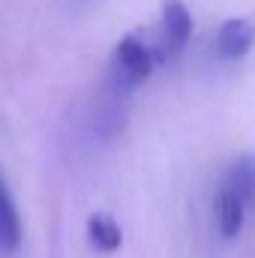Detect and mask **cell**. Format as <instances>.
I'll list each match as a JSON object with an SVG mask.
<instances>
[{"label":"cell","mask_w":255,"mask_h":258,"mask_svg":"<svg viewBox=\"0 0 255 258\" xmlns=\"http://www.w3.org/2000/svg\"><path fill=\"white\" fill-rule=\"evenodd\" d=\"M153 66H156L153 48L141 36L126 33L111 51V84H114V90L129 93V90L141 87L150 78Z\"/></svg>","instance_id":"cell-1"},{"label":"cell","mask_w":255,"mask_h":258,"mask_svg":"<svg viewBox=\"0 0 255 258\" xmlns=\"http://www.w3.org/2000/svg\"><path fill=\"white\" fill-rule=\"evenodd\" d=\"M21 234H24L21 213H18L15 198L0 174V252H15L21 246Z\"/></svg>","instance_id":"cell-5"},{"label":"cell","mask_w":255,"mask_h":258,"mask_svg":"<svg viewBox=\"0 0 255 258\" xmlns=\"http://www.w3.org/2000/svg\"><path fill=\"white\" fill-rule=\"evenodd\" d=\"M213 213H216V228L225 240L237 237L246 225V216H249V204L234 192L231 186H219V192L213 198Z\"/></svg>","instance_id":"cell-4"},{"label":"cell","mask_w":255,"mask_h":258,"mask_svg":"<svg viewBox=\"0 0 255 258\" xmlns=\"http://www.w3.org/2000/svg\"><path fill=\"white\" fill-rule=\"evenodd\" d=\"M255 45V21L252 18H228L216 30V54L222 60H240Z\"/></svg>","instance_id":"cell-3"},{"label":"cell","mask_w":255,"mask_h":258,"mask_svg":"<svg viewBox=\"0 0 255 258\" xmlns=\"http://www.w3.org/2000/svg\"><path fill=\"white\" fill-rule=\"evenodd\" d=\"M222 183L231 186L234 192L249 204V210H252L255 207V159L252 156H240V159H234L231 168L225 171V180H222Z\"/></svg>","instance_id":"cell-7"},{"label":"cell","mask_w":255,"mask_h":258,"mask_svg":"<svg viewBox=\"0 0 255 258\" xmlns=\"http://www.w3.org/2000/svg\"><path fill=\"white\" fill-rule=\"evenodd\" d=\"M87 240L99 252H117L123 243V228L111 213H90L87 216Z\"/></svg>","instance_id":"cell-6"},{"label":"cell","mask_w":255,"mask_h":258,"mask_svg":"<svg viewBox=\"0 0 255 258\" xmlns=\"http://www.w3.org/2000/svg\"><path fill=\"white\" fill-rule=\"evenodd\" d=\"M192 12L186 9L183 0H162V15H159V27H156V42L153 57L156 63H171L177 60L192 39Z\"/></svg>","instance_id":"cell-2"}]
</instances>
